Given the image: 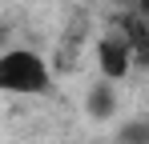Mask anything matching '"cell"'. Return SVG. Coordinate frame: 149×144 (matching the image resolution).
Masks as SVG:
<instances>
[{"mask_svg": "<svg viewBox=\"0 0 149 144\" xmlns=\"http://www.w3.org/2000/svg\"><path fill=\"white\" fill-rule=\"evenodd\" d=\"M117 144H149V116H133L117 128Z\"/></svg>", "mask_w": 149, "mask_h": 144, "instance_id": "4", "label": "cell"}, {"mask_svg": "<svg viewBox=\"0 0 149 144\" xmlns=\"http://www.w3.org/2000/svg\"><path fill=\"white\" fill-rule=\"evenodd\" d=\"M117 80H109V76H97L93 84H89V92H85V112H89V120H97V124H105V120L117 116V88H113Z\"/></svg>", "mask_w": 149, "mask_h": 144, "instance_id": "3", "label": "cell"}, {"mask_svg": "<svg viewBox=\"0 0 149 144\" xmlns=\"http://www.w3.org/2000/svg\"><path fill=\"white\" fill-rule=\"evenodd\" d=\"M133 64V36H105L97 44V68L109 80H121Z\"/></svg>", "mask_w": 149, "mask_h": 144, "instance_id": "2", "label": "cell"}, {"mask_svg": "<svg viewBox=\"0 0 149 144\" xmlns=\"http://www.w3.org/2000/svg\"><path fill=\"white\" fill-rule=\"evenodd\" d=\"M52 88L49 60L32 48H4L0 52V92L8 96H45Z\"/></svg>", "mask_w": 149, "mask_h": 144, "instance_id": "1", "label": "cell"}]
</instances>
